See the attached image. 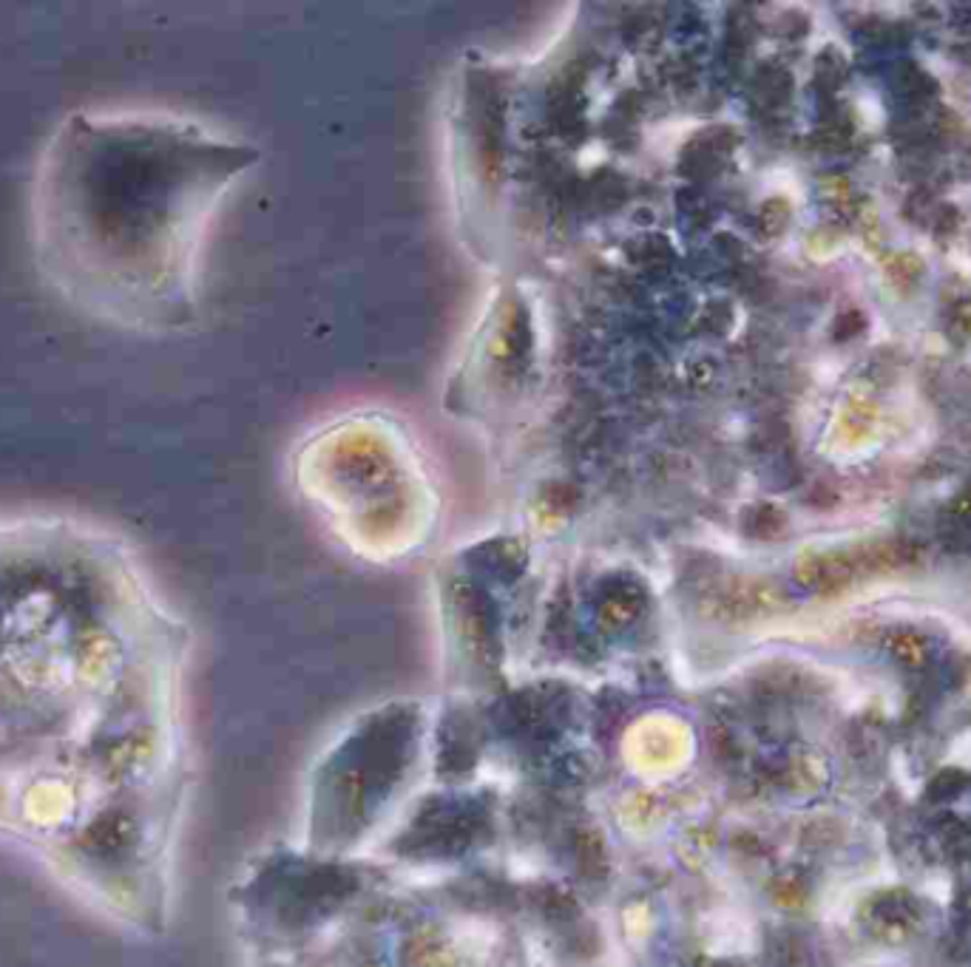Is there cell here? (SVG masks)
Masks as SVG:
<instances>
[{
	"label": "cell",
	"mask_w": 971,
	"mask_h": 967,
	"mask_svg": "<svg viewBox=\"0 0 971 967\" xmlns=\"http://www.w3.org/2000/svg\"><path fill=\"white\" fill-rule=\"evenodd\" d=\"M176 648L123 533L0 508V839L120 919L160 857Z\"/></svg>",
	"instance_id": "cell-1"
},
{
	"label": "cell",
	"mask_w": 971,
	"mask_h": 967,
	"mask_svg": "<svg viewBox=\"0 0 971 967\" xmlns=\"http://www.w3.org/2000/svg\"><path fill=\"white\" fill-rule=\"evenodd\" d=\"M227 171L225 147L171 111H69L45 136L29 187L38 276L109 329L182 327L202 227Z\"/></svg>",
	"instance_id": "cell-2"
}]
</instances>
